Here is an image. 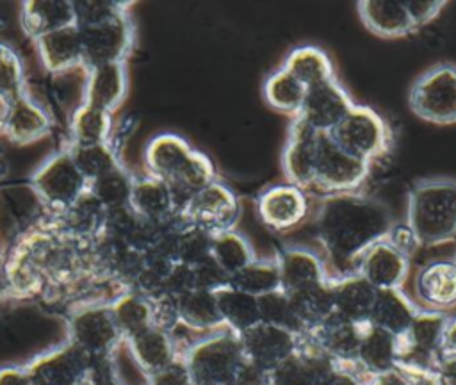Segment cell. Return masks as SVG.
Masks as SVG:
<instances>
[{
    "mask_svg": "<svg viewBox=\"0 0 456 385\" xmlns=\"http://www.w3.org/2000/svg\"><path fill=\"white\" fill-rule=\"evenodd\" d=\"M308 219L315 241L340 276L353 274L358 257L374 242L387 239L395 225L385 201L360 191L314 198Z\"/></svg>",
    "mask_w": 456,
    "mask_h": 385,
    "instance_id": "obj_1",
    "label": "cell"
},
{
    "mask_svg": "<svg viewBox=\"0 0 456 385\" xmlns=\"http://www.w3.org/2000/svg\"><path fill=\"white\" fill-rule=\"evenodd\" d=\"M150 176L167 184L178 210L198 191L217 180L214 162L176 134L155 135L144 150Z\"/></svg>",
    "mask_w": 456,
    "mask_h": 385,
    "instance_id": "obj_2",
    "label": "cell"
},
{
    "mask_svg": "<svg viewBox=\"0 0 456 385\" xmlns=\"http://www.w3.org/2000/svg\"><path fill=\"white\" fill-rule=\"evenodd\" d=\"M406 226L419 248L440 246L456 239V178H424L411 185Z\"/></svg>",
    "mask_w": 456,
    "mask_h": 385,
    "instance_id": "obj_3",
    "label": "cell"
},
{
    "mask_svg": "<svg viewBox=\"0 0 456 385\" xmlns=\"http://www.w3.org/2000/svg\"><path fill=\"white\" fill-rule=\"evenodd\" d=\"M326 134L346 153L369 164L385 157L392 143V132L387 121L372 107L356 102Z\"/></svg>",
    "mask_w": 456,
    "mask_h": 385,
    "instance_id": "obj_4",
    "label": "cell"
},
{
    "mask_svg": "<svg viewBox=\"0 0 456 385\" xmlns=\"http://www.w3.org/2000/svg\"><path fill=\"white\" fill-rule=\"evenodd\" d=\"M408 107L431 125H456V64L438 62L422 71L410 86Z\"/></svg>",
    "mask_w": 456,
    "mask_h": 385,
    "instance_id": "obj_5",
    "label": "cell"
},
{
    "mask_svg": "<svg viewBox=\"0 0 456 385\" xmlns=\"http://www.w3.org/2000/svg\"><path fill=\"white\" fill-rule=\"evenodd\" d=\"M244 353L232 330L216 332L196 342L182 358L192 385H232Z\"/></svg>",
    "mask_w": 456,
    "mask_h": 385,
    "instance_id": "obj_6",
    "label": "cell"
},
{
    "mask_svg": "<svg viewBox=\"0 0 456 385\" xmlns=\"http://www.w3.org/2000/svg\"><path fill=\"white\" fill-rule=\"evenodd\" d=\"M32 187L46 214L53 217L69 209L87 191V180L75 166L68 150H62L32 175Z\"/></svg>",
    "mask_w": 456,
    "mask_h": 385,
    "instance_id": "obj_7",
    "label": "cell"
},
{
    "mask_svg": "<svg viewBox=\"0 0 456 385\" xmlns=\"http://www.w3.org/2000/svg\"><path fill=\"white\" fill-rule=\"evenodd\" d=\"M178 212L187 225L217 235L235 230L242 209L235 191L217 178L192 194Z\"/></svg>",
    "mask_w": 456,
    "mask_h": 385,
    "instance_id": "obj_8",
    "label": "cell"
},
{
    "mask_svg": "<svg viewBox=\"0 0 456 385\" xmlns=\"http://www.w3.org/2000/svg\"><path fill=\"white\" fill-rule=\"evenodd\" d=\"M370 173V164L346 153L328 134H319L314 184L321 194L354 192Z\"/></svg>",
    "mask_w": 456,
    "mask_h": 385,
    "instance_id": "obj_9",
    "label": "cell"
},
{
    "mask_svg": "<svg viewBox=\"0 0 456 385\" xmlns=\"http://www.w3.org/2000/svg\"><path fill=\"white\" fill-rule=\"evenodd\" d=\"M93 358L71 342L37 356L23 369L32 385H93Z\"/></svg>",
    "mask_w": 456,
    "mask_h": 385,
    "instance_id": "obj_10",
    "label": "cell"
},
{
    "mask_svg": "<svg viewBox=\"0 0 456 385\" xmlns=\"http://www.w3.org/2000/svg\"><path fill=\"white\" fill-rule=\"evenodd\" d=\"M110 305L82 307L69 314V340L87 356L103 358L121 339Z\"/></svg>",
    "mask_w": 456,
    "mask_h": 385,
    "instance_id": "obj_11",
    "label": "cell"
},
{
    "mask_svg": "<svg viewBox=\"0 0 456 385\" xmlns=\"http://www.w3.org/2000/svg\"><path fill=\"white\" fill-rule=\"evenodd\" d=\"M82 39V66L123 62L134 43V29L126 12L96 27L78 29Z\"/></svg>",
    "mask_w": 456,
    "mask_h": 385,
    "instance_id": "obj_12",
    "label": "cell"
},
{
    "mask_svg": "<svg viewBox=\"0 0 456 385\" xmlns=\"http://www.w3.org/2000/svg\"><path fill=\"white\" fill-rule=\"evenodd\" d=\"M256 214L273 232H292L308 221L310 198L292 184H276L256 198Z\"/></svg>",
    "mask_w": 456,
    "mask_h": 385,
    "instance_id": "obj_13",
    "label": "cell"
},
{
    "mask_svg": "<svg viewBox=\"0 0 456 385\" xmlns=\"http://www.w3.org/2000/svg\"><path fill=\"white\" fill-rule=\"evenodd\" d=\"M319 134L321 132L312 128L301 116L290 119L281 152V171L287 184H292L303 191L312 187Z\"/></svg>",
    "mask_w": 456,
    "mask_h": 385,
    "instance_id": "obj_14",
    "label": "cell"
},
{
    "mask_svg": "<svg viewBox=\"0 0 456 385\" xmlns=\"http://www.w3.org/2000/svg\"><path fill=\"white\" fill-rule=\"evenodd\" d=\"M410 262L388 239L369 246L356 260L354 273L376 291H397L408 276Z\"/></svg>",
    "mask_w": 456,
    "mask_h": 385,
    "instance_id": "obj_15",
    "label": "cell"
},
{
    "mask_svg": "<svg viewBox=\"0 0 456 385\" xmlns=\"http://www.w3.org/2000/svg\"><path fill=\"white\" fill-rule=\"evenodd\" d=\"M239 340L244 356L265 371H273L299 348L294 332L267 323L253 324L239 335Z\"/></svg>",
    "mask_w": 456,
    "mask_h": 385,
    "instance_id": "obj_16",
    "label": "cell"
},
{
    "mask_svg": "<svg viewBox=\"0 0 456 385\" xmlns=\"http://www.w3.org/2000/svg\"><path fill=\"white\" fill-rule=\"evenodd\" d=\"M354 105L349 93L342 84L333 78L319 86L308 87L305 103L301 109V118L317 132H330Z\"/></svg>",
    "mask_w": 456,
    "mask_h": 385,
    "instance_id": "obj_17",
    "label": "cell"
},
{
    "mask_svg": "<svg viewBox=\"0 0 456 385\" xmlns=\"http://www.w3.org/2000/svg\"><path fill=\"white\" fill-rule=\"evenodd\" d=\"M356 11L362 25L376 37L399 39L417 32L403 0H360Z\"/></svg>",
    "mask_w": 456,
    "mask_h": 385,
    "instance_id": "obj_18",
    "label": "cell"
},
{
    "mask_svg": "<svg viewBox=\"0 0 456 385\" xmlns=\"http://www.w3.org/2000/svg\"><path fill=\"white\" fill-rule=\"evenodd\" d=\"M278 257L280 289L285 294L328 283L321 255L303 246H289Z\"/></svg>",
    "mask_w": 456,
    "mask_h": 385,
    "instance_id": "obj_19",
    "label": "cell"
},
{
    "mask_svg": "<svg viewBox=\"0 0 456 385\" xmlns=\"http://www.w3.org/2000/svg\"><path fill=\"white\" fill-rule=\"evenodd\" d=\"M128 207L137 217L160 226L178 212L176 200L167 184L150 175L142 178L134 176Z\"/></svg>",
    "mask_w": 456,
    "mask_h": 385,
    "instance_id": "obj_20",
    "label": "cell"
},
{
    "mask_svg": "<svg viewBox=\"0 0 456 385\" xmlns=\"http://www.w3.org/2000/svg\"><path fill=\"white\" fill-rule=\"evenodd\" d=\"M328 287L333 299V310L337 314L353 323L369 321L378 294L370 283L358 274H347L337 280H328Z\"/></svg>",
    "mask_w": 456,
    "mask_h": 385,
    "instance_id": "obj_21",
    "label": "cell"
},
{
    "mask_svg": "<svg viewBox=\"0 0 456 385\" xmlns=\"http://www.w3.org/2000/svg\"><path fill=\"white\" fill-rule=\"evenodd\" d=\"M20 23L34 41L59 29L75 25L71 0H28L21 5Z\"/></svg>",
    "mask_w": 456,
    "mask_h": 385,
    "instance_id": "obj_22",
    "label": "cell"
},
{
    "mask_svg": "<svg viewBox=\"0 0 456 385\" xmlns=\"http://www.w3.org/2000/svg\"><path fill=\"white\" fill-rule=\"evenodd\" d=\"M87 82L82 103L98 107L112 114L126 94V70L123 62L102 64L87 70Z\"/></svg>",
    "mask_w": 456,
    "mask_h": 385,
    "instance_id": "obj_23",
    "label": "cell"
},
{
    "mask_svg": "<svg viewBox=\"0 0 456 385\" xmlns=\"http://www.w3.org/2000/svg\"><path fill=\"white\" fill-rule=\"evenodd\" d=\"M417 294L433 308L456 305V258H438L417 274Z\"/></svg>",
    "mask_w": 456,
    "mask_h": 385,
    "instance_id": "obj_24",
    "label": "cell"
},
{
    "mask_svg": "<svg viewBox=\"0 0 456 385\" xmlns=\"http://www.w3.org/2000/svg\"><path fill=\"white\" fill-rule=\"evenodd\" d=\"M36 46L43 66L52 73H62L82 66V39L77 25H69L41 36Z\"/></svg>",
    "mask_w": 456,
    "mask_h": 385,
    "instance_id": "obj_25",
    "label": "cell"
},
{
    "mask_svg": "<svg viewBox=\"0 0 456 385\" xmlns=\"http://www.w3.org/2000/svg\"><path fill=\"white\" fill-rule=\"evenodd\" d=\"M50 127L52 119L46 111L23 91L14 98V107L4 134L14 144H28L45 137L50 132Z\"/></svg>",
    "mask_w": 456,
    "mask_h": 385,
    "instance_id": "obj_26",
    "label": "cell"
},
{
    "mask_svg": "<svg viewBox=\"0 0 456 385\" xmlns=\"http://www.w3.org/2000/svg\"><path fill=\"white\" fill-rule=\"evenodd\" d=\"M105 214L107 210L86 191L69 209L59 216H48V219L73 237L93 241L103 230Z\"/></svg>",
    "mask_w": 456,
    "mask_h": 385,
    "instance_id": "obj_27",
    "label": "cell"
},
{
    "mask_svg": "<svg viewBox=\"0 0 456 385\" xmlns=\"http://www.w3.org/2000/svg\"><path fill=\"white\" fill-rule=\"evenodd\" d=\"M280 68L290 73L306 89L337 78L328 53L314 45H303L290 50Z\"/></svg>",
    "mask_w": 456,
    "mask_h": 385,
    "instance_id": "obj_28",
    "label": "cell"
},
{
    "mask_svg": "<svg viewBox=\"0 0 456 385\" xmlns=\"http://www.w3.org/2000/svg\"><path fill=\"white\" fill-rule=\"evenodd\" d=\"M262 93H264L265 103L273 111L294 119L301 114L305 96H306V87L299 80H296L290 73H287L283 68H278L264 80Z\"/></svg>",
    "mask_w": 456,
    "mask_h": 385,
    "instance_id": "obj_29",
    "label": "cell"
},
{
    "mask_svg": "<svg viewBox=\"0 0 456 385\" xmlns=\"http://www.w3.org/2000/svg\"><path fill=\"white\" fill-rule=\"evenodd\" d=\"M214 298L223 317V323L235 335H240L253 324L260 323L256 298L233 289L230 283L216 289Z\"/></svg>",
    "mask_w": 456,
    "mask_h": 385,
    "instance_id": "obj_30",
    "label": "cell"
},
{
    "mask_svg": "<svg viewBox=\"0 0 456 385\" xmlns=\"http://www.w3.org/2000/svg\"><path fill=\"white\" fill-rule=\"evenodd\" d=\"M128 344H130L134 355L137 356V360L142 364V367L150 374H155V373L162 371L164 367L171 365L175 360H178L169 333H166L155 326H150V328L128 337Z\"/></svg>",
    "mask_w": 456,
    "mask_h": 385,
    "instance_id": "obj_31",
    "label": "cell"
},
{
    "mask_svg": "<svg viewBox=\"0 0 456 385\" xmlns=\"http://www.w3.org/2000/svg\"><path fill=\"white\" fill-rule=\"evenodd\" d=\"M176 299H178L180 324H183L185 328L196 330V332L228 328L223 323V317L216 305L214 292L194 289L178 296Z\"/></svg>",
    "mask_w": 456,
    "mask_h": 385,
    "instance_id": "obj_32",
    "label": "cell"
},
{
    "mask_svg": "<svg viewBox=\"0 0 456 385\" xmlns=\"http://www.w3.org/2000/svg\"><path fill=\"white\" fill-rule=\"evenodd\" d=\"M413 317L415 310L403 294L397 291H378L369 323L397 337L410 328Z\"/></svg>",
    "mask_w": 456,
    "mask_h": 385,
    "instance_id": "obj_33",
    "label": "cell"
},
{
    "mask_svg": "<svg viewBox=\"0 0 456 385\" xmlns=\"http://www.w3.org/2000/svg\"><path fill=\"white\" fill-rule=\"evenodd\" d=\"M210 257L228 278H232L256 258L249 241L237 230L212 235Z\"/></svg>",
    "mask_w": 456,
    "mask_h": 385,
    "instance_id": "obj_34",
    "label": "cell"
},
{
    "mask_svg": "<svg viewBox=\"0 0 456 385\" xmlns=\"http://www.w3.org/2000/svg\"><path fill=\"white\" fill-rule=\"evenodd\" d=\"M228 283L246 292L253 298L264 296L267 292L280 289V269H278V257L271 258H255L251 264H248L244 269L235 273Z\"/></svg>",
    "mask_w": 456,
    "mask_h": 385,
    "instance_id": "obj_35",
    "label": "cell"
},
{
    "mask_svg": "<svg viewBox=\"0 0 456 385\" xmlns=\"http://www.w3.org/2000/svg\"><path fill=\"white\" fill-rule=\"evenodd\" d=\"M112 130V114L98 107L80 103L71 116L69 132L75 144H102L109 143Z\"/></svg>",
    "mask_w": 456,
    "mask_h": 385,
    "instance_id": "obj_36",
    "label": "cell"
},
{
    "mask_svg": "<svg viewBox=\"0 0 456 385\" xmlns=\"http://www.w3.org/2000/svg\"><path fill=\"white\" fill-rule=\"evenodd\" d=\"M132 184H134V175L125 166H118L116 169L87 182V192L105 210H112V209L128 205Z\"/></svg>",
    "mask_w": 456,
    "mask_h": 385,
    "instance_id": "obj_37",
    "label": "cell"
},
{
    "mask_svg": "<svg viewBox=\"0 0 456 385\" xmlns=\"http://www.w3.org/2000/svg\"><path fill=\"white\" fill-rule=\"evenodd\" d=\"M110 310L121 335L126 339L151 326L150 299L132 289L123 292L110 305Z\"/></svg>",
    "mask_w": 456,
    "mask_h": 385,
    "instance_id": "obj_38",
    "label": "cell"
},
{
    "mask_svg": "<svg viewBox=\"0 0 456 385\" xmlns=\"http://www.w3.org/2000/svg\"><path fill=\"white\" fill-rule=\"evenodd\" d=\"M112 385H151V374L134 355L128 339L121 337L105 356Z\"/></svg>",
    "mask_w": 456,
    "mask_h": 385,
    "instance_id": "obj_39",
    "label": "cell"
},
{
    "mask_svg": "<svg viewBox=\"0 0 456 385\" xmlns=\"http://www.w3.org/2000/svg\"><path fill=\"white\" fill-rule=\"evenodd\" d=\"M66 150L87 182L121 166L116 152L112 150V146L109 143H102V144L69 143V146Z\"/></svg>",
    "mask_w": 456,
    "mask_h": 385,
    "instance_id": "obj_40",
    "label": "cell"
},
{
    "mask_svg": "<svg viewBox=\"0 0 456 385\" xmlns=\"http://www.w3.org/2000/svg\"><path fill=\"white\" fill-rule=\"evenodd\" d=\"M75 12V25L78 29L102 25L123 12L128 4L118 0H71Z\"/></svg>",
    "mask_w": 456,
    "mask_h": 385,
    "instance_id": "obj_41",
    "label": "cell"
},
{
    "mask_svg": "<svg viewBox=\"0 0 456 385\" xmlns=\"http://www.w3.org/2000/svg\"><path fill=\"white\" fill-rule=\"evenodd\" d=\"M25 91L23 62L20 53L7 43L0 41V93L18 96Z\"/></svg>",
    "mask_w": 456,
    "mask_h": 385,
    "instance_id": "obj_42",
    "label": "cell"
},
{
    "mask_svg": "<svg viewBox=\"0 0 456 385\" xmlns=\"http://www.w3.org/2000/svg\"><path fill=\"white\" fill-rule=\"evenodd\" d=\"M404 9L408 11L415 29H422L429 25L433 20L440 16L444 7L447 5L445 0H403Z\"/></svg>",
    "mask_w": 456,
    "mask_h": 385,
    "instance_id": "obj_43",
    "label": "cell"
},
{
    "mask_svg": "<svg viewBox=\"0 0 456 385\" xmlns=\"http://www.w3.org/2000/svg\"><path fill=\"white\" fill-rule=\"evenodd\" d=\"M151 385H192L187 367L182 360H175L171 365L151 374Z\"/></svg>",
    "mask_w": 456,
    "mask_h": 385,
    "instance_id": "obj_44",
    "label": "cell"
},
{
    "mask_svg": "<svg viewBox=\"0 0 456 385\" xmlns=\"http://www.w3.org/2000/svg\"><path fill=\"white\" fill-rule=\"evenodd\" d=\"M440 348H442L449 356H456V319H451V321H447V323L444 324Z\"/></svg>",
    "mask_w": 456,
    "mask_h": 385,
    "instance_id": "obj_45",
    "label": "cell"
},
{
    "mask_svg": "<svg viewBox=\"0 0 456 385\" xmlns=\"http://www.w3.org/2000/svg\"><path fill=\"white\" fill-rule=\"evenodd\" d=\"M0 385H32L25 369H2L0 371Z\"/></svg>",
    "mask_w": 456,
    "mask_h": 385,
    "instance_id": "obj_46",
    "label": "cell"
},
{
    "mask_svg": "<svg viewBox=\"0 0 456 385\" xmlns=\"http://www.w3.org/2000/svg\"><path fill=\"white\" fill-rule=\"evenodd\" d=\"M12 107H14V96H11L7 93H0V134H4V130L9 123Z\"/></svg>",
    "mask_w": 456,
    "mask_h": 385,
    "instance_id": "obj_47",
    "label": "cell"
},
{
    "mask_svg": "<svg viewBox=\"0 0 456 385\" xmlns=\"http://www.w3.org/2000/svg\"><path fill=\"white\" fill-rule=\"evenodd\" d=\"M440 378H442L444 385H456V356H449L442 364Z\"/></svg>",
    "mask_w": 456,
    "mask_h": 385,
    "instance_id": "obj_48",
    "label": "cell"
},
{
    "mask_svg": "<svg viewBox=\"0 0 456 385\" xmlns=\"http://www.w3.org/2000/svg\"><path fill=\"white\" fill-rule=\"evenodd\" d=\"M11 296H12V289H11V282L5 269V257L0 255V299L11 298Z\"/></svg>",
    "mask_w": 456,
    "mask_h": 385,
    "instance_id": "obj_49",
    "label": "cell"
},
{
    "mask_svg": "<svg viewBox=\"0 0 456 385\" xmlns=\"http://www.w3.org/2000/svg\"><path fill=\"white\" fill-rule=\"evenodd\" d=\"M7 173H9V160H7V157L0 152V180L5 178Z\"/></svg>",
    "mask_w": 456,
    "mask_h": 385,
    "instance_id": "obj_50",
    "label": "cell"
},
{
    "mask_svg": "<svg viewBox=\"0 0 456 385\" xmlns=\"http://www.w3.org/2000/svg\"><path fill=\"white\" fill-rule=\"evenodd\" d=\"M0 255H2V253H0Z\"/></svg>",
    "mask_w": 456,
    "mask_h": 385,
    "instance_id": "obj_51",
    "label": "cell"
}]
</instances>
